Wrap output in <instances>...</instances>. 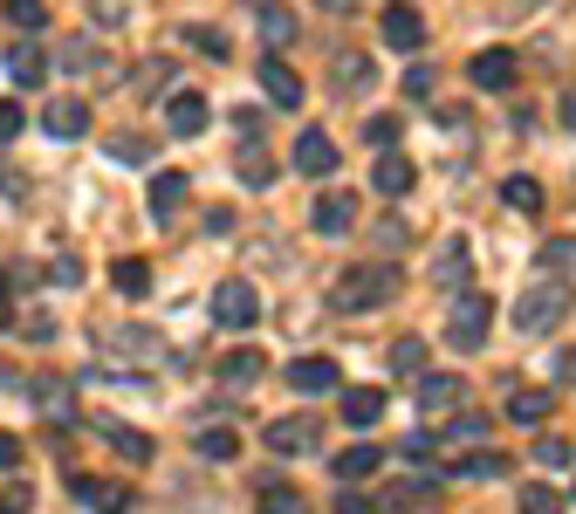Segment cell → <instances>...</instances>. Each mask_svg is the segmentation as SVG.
Masks as SVG:
<instances>
[{"label": "cell", "instance_id": "obj_1", "mask_svg": "<svg viewBox=\"0 0 576 514\" xmlns=\"http://www.w3.org/2000/svg\"><path fill=\"white\" fill-rule=\"evenodd\" d=\"M569 309H576L569 274H543V282H528V289L515 295V330H522V336H556Z\"/></svg>", "mask_w": 576, "mask_h": 514}, {"label": "cell", "instance_id": "obj_2", "mask_svg": "<svg viewBox=\"0 0 576 514\" xmlns=\"http://www.w3.org/2000/svg\"><path fill=\"white\" fill-rule=\"evenodd\" d=\"M398 295V268H385V261H364V268H350L337 289H329V302H337V315H364V309H385Z\"/></svg>", "mask_w": 576, "mask_h": 514}, {"label": "cell", "instance_id": "obj_3", "mask_svg": "<svg viewBox=\"0 0 576 514\" xmlns=\"http://www.w3.org/2000/svg\"><path fill=\"white\" fill-rule=\"evenodd\" d=\"M487 323H494V302L474 289V295L453 302V315H446V343H453V350H480V343H487Z\"/></svg>", "mask_w": 576, "mask_h": 514}, {"label": "cell", "instance_id": "obj_4", "mask_svg": "<svg viewBox=\"0 0 576 514\" xmlns=\"http://www.w3.org/2000/svg\"><path fill=\"white\" fill-rule=\"evenodd\" d=\"M213 323H220V330H255V323H261L255 282H240V274H234V282H220V289H213Z\"/></svg>", "mask_w": 576, "mask_h": 514}, {"label": "cell", "instance_id": "obj_5", "mask_svg": "<svg viewBox=\"0 0 576 514\" xmlns=\"http://www.w3.org/2000/svg\"><path fill=\"white\" fill-rule=\"evenodd\" d=\"M28 399H34V412L49 419L56 432H69V425H82V412H76V391L62 384V377H34L28 384Z\"/></svg>", "mask_w": 576, "mask_h": 514}, {"label": "cell", "instance_id": "obj_6", "mask_svg": "<svg viewBox=\"0 0 576 514\" xmlns=\"http://www.w3.org/2000/svg\"><path fill=\"white\" fill-rule=\"evenodd\" d=\"M268 446H275L281 460H302V453H316V446H322V425H316V419H302V412H288V419H275V425H268Z\"/></svg>", "mask_w": 576, "mask_h": 514}, {"label": "cell", "instance_id": "obj_7", "mask_svg": "<svg viewBox=\"0 0 576 514\" xmlns=\"http://www.w3.org/2000/svg\"><path fill=\"white\" fill-rule=\"evenodd\" d=\"M467 75H474V90H515V75H522V62H515V49H480L474 62H467Z\"/></svg>", "mask_w": 576, "mask_h": 514}, {"label": "cell", "instance_id": "obj_8", "mask_svg": "<svg viewBox=\"0 0 576 514\" xmlns=\"http://www.w3.org/2000/svg\"><path fill=\"white\" fill-rule=\"evenodd\" d=\"M460 377H453V371H419V377H411V399H419V412H453V405H460Z\"/></svg>", "mask_w": 576, "mask_h": 514}, {"label": "cell", "instance_id": "obj_9", "mask_svg": "<svg viewBox=\"0 0 576 514\" xmlns=\"http://www.w3.org/2000/svg\"><path fill=\"white\" fill-rule=\"evenodd\" d=\"M296 172H302V179H329V172H337V144H329V131L309 124V131L296 138Z\"/></svg>", "mask_w": 576, "mask_h": 514}, {"label": "cell", "instance_id": "obj_10", "mask_svg": "<svg viewBox=\"0 0 576 514\" xmlns=\"http://www.w3.org/2000/svg\"><path fill=\"white\" fill-rule=\"evenodd\" d=\"M329 83H337V97H364L370 83H378V69H370V56H357V49H337V62H329Z\"/></svg>", "mask_w": 576, "mask_h": 514}, {"label": "cell", "instance_id": "obj_11", "mask_svg": "<svg viewBox=\"0 0 576 514\" xmlns=\"http://www.w3.org/2000/svg\"><path fill=\"white\" fill-rule=\"evenodd\" d=\"M255 75H261V90H268V103H281V110H296V103H302V75H296V69H288L281 56H261V69H255Z\"/></svg>", "mask_w": 576, "mask_h": 514}, {"label": "cell", "instance_id": "obj_12", "mask_svg": "<svg viewBox=\"0 0 576 514\" xmlns=\"http://www.w3.org/2000/svg\"><path fill=\"white\" fill-rule=\"evenodd\" d=\"M76 501L97 507V514H131V487H123V481H97V473L76 481Z\"/></svg>", "mask_w": 576, "mask_h": 514}, {"label": "cell", "instance_id": "obj_13", "mask_svg": "<svg viewBox=\"0 0 576 514\" xmlns=\"http://www.w3.org/2000/svg\"><path fill=\"white\" fill-rule=\"evenodd\" d=\"M385 42H391V49H405V56H419V42H426V21H419V8L391 0V8H385Z\"/></svg>", "mask_w": 576, "mask_h": 514}, {"label": "cell", "instance_id": "obj_14", "mask_svg": "<svg viewBox=\"0 0 576 514\" xmlns=\"http://www.w3.org/2000/svg\"><path fill=\"white\" fill-rule=\"evenodd\" d=\"M103 343H123V350H138V357H151V350H158V343H151V336H145V330H110V336H103ZM90 377H131V384H138V377H145V371H138V364H123V357H103V364H97V371H90Z\"/></svg>", "mask_w": 576, "mask_h": 514}, {"label": "cell", "instance_id": "obj_15", "mask_svg": "<svg viewBox=\"0 0 576 514\" xmlns=\"http://www.w3.org/2000/svg\"><path fill=\"white\" fill-rule=\"evenodd\" d=\"M206 117H213V110H206V97H192V90H172V97H165V124H172L179 138H199Z\"/></svg>", "mask_w": 576, "mask_h": 514}, {"label": "cell", "instance_id": "obj_16", "mask_svg": "<svg viewBox=\"0 0 576 514\" xmlns=\"http://www.w3.org/2000/svg\"><path fill=\"white\" fill-rule=\"evenodd\" d=\"M288 384H296L302 399H322V391H337L344 377H337V364H329V357H296V364H288Z\"/></svg>", "mask_w": 576, "mask_h": 514}, {"label": "cell", "instance_id": "obj_17", "mask_svg": "<svg viewBox=\"0 0 576 514\" xmlns=\"http://www.w3.org/2000/svg\"><path fill=\"white\" fill-rule=\"evenodd\" d=\"M41 124H49V138H82V131H90V103H82V97H56L49 110H41Z\"/></svg>", "mask_w": 576, "mask_h": 514}, {"label": "cell", "instance_id": "obj_18", "mask_svg": "<svg viewBox=\"0 0 576 514\" xmlns=\"http://www.w3.org/2000/svg\"><path fill=\"white\" fill-rule=\"evenodd\" d=\"M90 425H97V432H103V440H110L123 460H131V466H151V453H158V446L145 440V432H131L123 419H90Z\"/></svg>", "mask_w": 576, "mask_h": 514}, {"label": "cell", "instance_id": "obj_19", "mask_svg": "<svg viewBox=\"0 0 576 514\" xmlns=\"http://www.w3.org/2000/svg\"><path fill=\"white\" fill-rule=\"evenodd\" d=\"M350 226H357V200H350V192H322V200H316V233L337 241V233H350Z\"/></svg>", "mask_w": 576, "mask_h": 514}, {"label": "cell", "instance_id": "obj_20", "mask_svg": "<svg viewBox=\"0 0 576 514\" xmlns=\"http://www.w3.org/2000/svg\"><path fill=\"white\" fill-rule=\"evenodd\" d=\"M370 185H378L385 200H405V192H411V158L405 151H385L378 165H370Z\"/></svg>", "mask_w": 576, "mask_h": 514}, {"label": "cell", "instance_id": "obj_21", "mask_svg": "<svg viewBox=\"0 0 576 514\" xmlns=\"http://www.w3.org/2000/svg\"><path fill=\"white\" fill-rule=\"evenodd\" d=\"M378 419H385V391H378V384L344 391V425H357V432H364V425H378Z\"/></svg>", "mask_w": 576, "mask_h": 514}, {"label": "cell", "instance_id": "obj_22", "mask_svg": "<svg viewBox=\"0 0 576 514\" xmlns=\"http://www.w3.org/2000/svg\"><path fill=\"white\" fill-rule=\"evenodd\" d=\"M255 507H261V514H309V494H302L296 481H261Z\"/></svg>", "mask_w": 576, "mask_h": 514}, {"label": "cell", "instance_id": "obj_23", "mask_svg": "<svg viewBox=\"0 0 576 514\" xmlns=\"http://www.w3.org/2000/svg\"><path fill=\"white\" fill-rule=\"evenodd\" d=\"M508 466H515L508 453H467V460H453V466H446V481H501Z\"/></svg>", "mask_w": 576, "mask_h": 514}, {"label": "cell", "instance_id": "obj_24", "mask_svg": "<svg viewBox=\"0 0 576 514\" xmlns=\"http://www.w3.org/2000/svg\"><path fill=\"white\" fill-rule=\"evenodd\" d=\"M549 412H556V391H528V384L508 391V419H515V425H543Z\"/></svg>", "mask_w": 576, "mask_h": 514}, {"label": "cell", "instance_id": "obj_25", "mask_svg": "<svg viewBox=\"0 0 576 514\" xmlns=\"http://www.w3.org/2000/svg\"><path fill=\"white\" fill-rule=\"evenodd\" d=\"M467 268H474V261H467V241L453 233V241L439 248V261H433V282H439V289H460V282H467Z\"/></svg>", "mask_w": 576, "mask_h": 514}, {"label": "cell", "instance_id": "obj_26", "mask_svg": "<svg viewBox=\"0 0 576 514\" xmlns=\"http://www.w3.org/2000/svg\"><path fill=\"white\" fill-rule=\"evenodd\" d=\"M186 192H192V185H186V172H158V179H151V213H158V220H172V213L186 206Z\"/></svg>", "mask_w": 576, "mask_h": 514}, {"label": "cell", "instance_id": "obj_27", "mask_svg": "<svg viewBox=\"0 0 576 514\" xmlns=\"http://www.w3.org/2000/svg\"><path fill=\"white\" fill-rule=\"evenodd\" d=\"M378 466H385V453H378V446L364 440V446L337 453V481H350V487H357V481H370V473H378Z\"/></svg>", "mask_w": 576, "mask_h": 514}, {"label": "cell", "instance_id": "obj_28", "mask_svg": "<svg viewBox=\"0 0 576 514\" xmlns=\"http://www.w3.org/2000/svg\"><path fill=\"white\" fill-rule=\"evenodd\" d=\"M261 371H268V357H261V350H234V357L220 364V377H227L234 391H247V384H261Z\"/></svg>", "mask_w": 576, "mask_h": 514}, {"label": "cell", "instance_id": "obj_29", "mask_svg": "<svg viewBox=\"0 0 576 514\" xmlns=\"http://www.w3.org/2000/svg\"><path fill=\"white\" fill-rule=\"evenodd\" d=\"M8 75H14V83H41V75H49V56H41L34 42H14L8 49Z\"/></svg>", "mask_w": 576, "mask_h": 514}, {"label": "cell", "instance_id": "obj_30", "mask_svg": "<svg viewBox=\"0 0 576 514\" xmlns=\"http://www.w3.org/2000/svg\"><path fill=\"white\" fill-rule=\"evenodd\" d=\"M110 282H117V295H145V289H151V268H145L138 254H117V261H110Z\"/></svg>", "mask_w": 576, "mask_h": 514}, {"label": "cell", "instance_id": "obj_31", "mask_svg": "<svg viewBox=\"0 0 576 514\" xmlns=\"http://www.w3.org/2000/svg\"><path fill=\"white\" fill-rule=\"evenodd\" d=\"M192 446H199L206 460H234V453H240V432H234V425H206V432L192 425Z\"/></svg>", "mask_w": 576, "mask_h": 514}, {"label": "cell", "instance_id": "obj_32", "mask_svg": "<svg viewBox=\"0 0 576 514\" xmlns=\"http://www.w3.org/2000/svg\"><path fill=\"white\" fill-rule=\"evenodd\" d=\"M501 200H508L515 213H528V220H535V213H543V179H528V172H515V179L501 185Z\"/></svg>", "mask_w": 576, "mask_h": 514}, {"label": "cell", "instance_id": "obj_33", "mask_svg": "<svg viewBox=\"0 0 576 514\" xmlns=\"http://www.w3.org/2000/svg\"><path fill=\"white\" fill-rule=\"evenodd\" d=\"M240 179H247V185H275V158L261 151V138L240 144Z\"/></svg>", "mask_w": 576, "mask_h": 514}, {"label": "cell", "instance_id": "obj_34", "mask_svg": "<svg viewBox=\"0 0 576 514\" xmlns=\"http://www.w3.org/2000/svg\"><path fill=\"white\" fill-rule=\"evenodd\" d=\"M426 357H433L426 336H398V343H391V371H398V377H419V371H426Z\"/></svg>", "mask_w": 576, "mask_h": 514}, {"label": "cell", "instance_id": "obj_35", "mask_svg": "<svg viewBox=\"0 0 576 514\" xmlns=\"http://www.w3.org/2000/svg\"><path fill=\"white\" fill-rule=\"evenodd\" d=\"M261 34H268V56H281L288 42H296V14H281V8H268V14H261Z\"/></svg>", "mask_w": 576, "mask_h": 514}, {"label": "cell", "instance_id": "obj_36", "mask_svg": "<svg viewBox=\"0 0 576 514\" xmlns=\"http://www.w3.org/2000/svg\"><path fill=\"white\" fill-rule=\"evenodd\" d=\"M8 21H14L21 34H34V28H49V0H8Z\"/></svg>", "mask_w": 576, "mask_h": 514}, {"label": "cell", "instance_id": "obj_37", "mask_svg": "<svg viewBox=\"0 0 576 514\" xmlns=\"http://www.w3.org/2000/svg\"><path fill=\"white\" fill-rule=\"evenodd\" d=\"M522 514H563V494L543 487V481H528V487H522Z\"/></svg>", "mask_w": 576, "mask_h": 514}, {"label": "cell", "instance_id": "obj_38", "mask_svg": "<svg viewBox=\"0 0 576 514\" xmlns=\"http://www.w3.org/2000/svg\"><path fill=\"white\" fill-rule=\"evenodd\" d=\"M179 42H192V49H206V56H213V62H227V56H234L220 28H186V34H179Z\"/></svg>", "mask_w": 576, "mask_h": 514}, {"label": "cell", "instance_id": "obj_39", "mask_svg": "<svg viewBox=\"0 0 576 514\" xmlns=\"http://www.w3.org/2000/svg\"><path fill=\"white\" fill-rule=\"evenodd\" d=\"M433 440H487V419H480V412H460L453 425H439Z\"/></svg>", "mask_w": 576, "mask_h": 514}, {"label": "cell", "instance_id": "obj_40", "mask_svg": "<svg viewBox=\"0 0 576 514\" xmlns=\"http://www.w3.org/2000/svg\"><path fill=\"white\" fill-rule=\"evenodd\" d=\"M62 69L90 75V69H110V62H103V49H90V42H69V49H62Z\"/></svg>", "mask_w": 576, "mask_h": 514}, {"label": "cell", "instance_id": "obj_41", "mask_svg": "<svg viewBox=\"0 0 576 514\" xmlns=\"http://www.w3.org/2000/svg\"><path fill=\"white\" fill-rule=\"evenodd\" d=\"M110 158H117V165H145V158H151V144L123 131V138H110Z\"/></svg>", "mask_w": 576, "mask_h": 514}, {"label": "cell", "instance_id": "obj_42", "mask_svg": "<svg viewBox=\"0 0 576 514\" xmlns=\"http://www.w3.org/2000/svg\"><path fill=\"white\" fill-rule=\"evenodd\" d=\"M21 131H28V110H21V103L8 97V103H0V144H14Z\"/></svg>", "mask_w": 576, "mask_h": 514}, {"label": "cell", "instance_id": "obj_43", "mask_svg": "<svg viewBox=\"0 0 576 514\" xmlns=\"http://www.w3.org/2000/svg\"><path fill=\"white\" fill-rule=\"evenodd\" d=\"M34 507V487L28 481H8V487H0V514H28Z\"/></svg>", "mask_w": 576, "mask_h": 514}, {"label": "cell", "instance_id": "obj_44", "mask_svg": "<svg viewBox=\"0 0 576 514\" xmlns=\"http://www.w3.org/2000/svg\"><path fill=\"white\" fill-rule=\"evenodd\" d=\"M131 83H138V97H145V90H165V83H172V62H145Z\"/></svg>", "mask_w": 576, "mask_h": 514}, {"label": "cell", "instance_id": "obj_45", "mask_svg": "<svg viewBox=\"0 0 576 514\" xmlns=\"http://www.w3.org/2000/svg\"><path fill=\"white\" fill-rule=\"evenodd\" d=\"M364 138L378 144V151H391V144H398V117H370V124H364Z\"/></svg>", "mask_w": 576, "mask_h": 514}, {"label": "cell", "instance_id": "obj_46", "mask_svg": "<svg viewBox=\"0 0 576 514\" xmlns=\"http://www.w3.org/2000/svg\"><path fill=\"white\" fill-rule=\"evenodd\" d=\"M41 274H49V282H62V289H76L82 282V261H69V254H56L49 268H41Z\"/></svg>", "mask_w": 576, "mask_h": 514}, {"label": "cell", "instance_id": "obj_47", "mask_svg": "<svg viewBox=\"0 0 576 514\" xmlns=\"http://www.w3.org/2000/svg\"><path fill=\"white\" fill-rule=\"evenodd\" d=\"M543 261H549V274H569V268H576V241H549Z\"/></svg>", "mask_w": 576, "mask_h": 514}, {"label": "cell", "instance_id": "obj_48", "mask_svg": "<svg viewBox=\"0 0 576 514\" xmlns=\"http://www.w3.org/2000/svg\"><path fill=\"white\" fill-rule=\"evenodd\" d=\"M21 336H28V343H56V323H49V315H41V309H28V323H21Z\"/></svg>", "mask_w": 576, "mask_h": 514}, {"label": "cell", "instance_id": "obj_49", "mask_svg": "<svg viewBox=\"0 0 576 514\" xmlns=\"http://www.w3.org/2000/svg\"><path fill=\"white\" fill-rule=\"evenodd\" d=\"M433 446H439V440H433V432H411V440H405V446H398V453H405V460H411V466H419V460H433Z\"/></svg>", "mask_w": 576, "mask_h": 514}, {"label": "cell", "instance_id": "obj_50", "mask_svg": "<svg viewBox=\"0 0 576 514\" xmlns=\"http://www.w3.org/2000/svg\"><path fill=\"white\" fill-rule=\"evenodd\" d=\"M535 460H543V466H569V440H543V446H535Z\"/></svg>", "mask_w": 576, "mask_h": 514}, {"label": "cell", "instance_id": "obj_51", "mask_svg": "<svg viewBox=\"0 0 576 514\" xmlns=\"http://www.w3.org/2000/svg\"><path fill=\"white\" fill-rule=\"evenodd\" d=\"M405 97H433V69H426V62L405 75Z\"/></svg>", "mask_w": 576, "mask_h": 514}, {"label": "cell", "instance_id": "obj_52", "mask_svg": "<svg viewBox=\"0 0 576 514\" xmlns=\"http://www.w3.org/2000/svg\"><path fill=\"white\" fill-rule=\"evenodd\" d=\"M21 466V440H14V432H0V473H14Z\"/></svg>", "mask_w": 576, "mask_h": 514}, {"label": "cell", "instance_id": "obj_53", "mask_svg": "<svg viewBox=\"0 0 576 514\" xmlns=\"http://www.w3.org/2000/svg\"><path fill=\"white\" fill-rule=\"evenodd\" d=\"M337 514H370V501H364V494H350V487H344V501H337Z\"/></svg>", "mask_w": 576, "mask_h": 514}, {"label": "cell", "instance_id": "obj_54", "mask_svg": "<svg viewBox=\"0 0 576 514\" xmlns=\"http://www.w3.org/2000/svg\"><path fill=\"white\" fill-rule=\"evenodd\" d=\"M556 377H563V384H576V350H563V357H556Z\"/></svg>", "mask_w": 576, "mask_h": 514}, {"label": "cell", "instance_id": "obj_55", "mask_svg": "<svg viewBox=\"0 0 576 514\" xmlns=\"http://www.w3.org/2000/svg\"><path fill=\"white\" fill-rule=\"evenodd\" d=\"M14 323V309H8V274H0V330Z\"/></svg>", "mask_w": 576, "mask_h": 514}, {"label": "cell", "instance_id": "obj_56", "mask_svg": "<svg viewBox=\"0 0 576 514\" xmlns=\"http://www.w3.org/2000/svg\"><path fill=\"white\" fill-rule=\"evenodd\" d=\"M563 124H569V131H576V90H569V97H563Z\"/></svg>", "mask_w": 576, "mask_h": 514}, {"label": "cell", "instance_id": "obj_57", "mask_svg": "<svg viewBox=\"0 0 576 514\" xmlns=\"http://www.w3.org/2000/svg\"><path fill=\"white\" fill-rule=\"evenodd\" d=\"M322 8H337V14H350V8H357V0H322Z\"/></svg>", "mask_w": 576, "mask_h": 514}, {"label": "cell", "instance_id": "obj_58", "mask_svg": "<svg viewBox=\"0 0 576 514\" xmlns=\"http://www.w3.org/2000/svg\"><path fill=\"white\" fill-rule=\"evenodd\" d=\"M247 8H261V14H268V8H275V0H247Z\"/></svg>", "mask_w": 576, "mask_h": 514}]
</instances>
